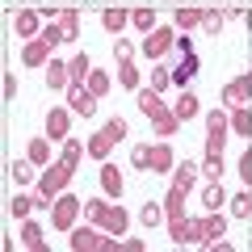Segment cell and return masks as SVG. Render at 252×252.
I'll use <instances>...</instances> for the list:
<instances>
[{
  "label": "cell",
  "mask_w": 252,
  "mask_h": 252,
  "mask_svg": "<svg viewBox=\"0 0 252 252\" xmlns=\"http://www.w3.org/2000/svg\"><path fill=\"white\" fill-rule=\"evenodd\" d=\"M118 248H126V252H143V240H118Z\"/></svg>",
  "instance_id": "cell-44"
},
{
  "label": "cell",
  "mask_w": 252,
  "mask_h": 252,
  "mask_svg": "<svg viewBox=\"0 0 252 252\" xmlns=\"http://www.w3.org/2000/svg\"><path fill=\"white\" fill-rule=\"evenodd\" d=\"M223 101H227L231 109L248 105V101H252V76H235V80H231V84L223 89Z\"/></svg>",
  "instance_id": "cell-6"
},
{
  "label": "cell",
  "mask_w": 252,
  "mask_h": 252,
  "mask_svg": "<svg viewBox=\"0 0 252 252\" xmlns=\"http://www.w3.org/2000/svg\"><path fill=\"white\" fill-rule=\"evenodd\" d=\"M26 156H30V160H34V164H46V160H51V139H34Z\"/></svg>",
  "instance_id": "cell-32"
},
{
  "label": "cell",
  "mask_w": 252,
  "mask_h": 252,
  "mask_svg": "<svg viewBox=\"0 0 252 252\" xmlns=\"http://www.w3.org/2000/svg\"><path fill=\"white\" fill-rule=\"evenodd\" d=\"M34 206H38V198H30V193H17V198L9 202V210H13V215H17V219H26L30 210H34Z\"/></svg>",
  "instance_id": "cell-33"
},
{
  "label": "cell",
  "mask_w": 252,
  "mask_h": 252,
  "mask_svg": "<svg viewBox=\"0 0 252 252\" xmlns=\"http://www.w3.org/2000/svg\"><path fill=\"white\" fill-rule=\"evenodd\" d=\"M172 244H202V219H172Z\"/></svg>",
  "instance_id": "cell-7"
},
{
  "label": "cell",
  "mask_w": 252,
  "mask_h": 252,
  "mask_svg": "<svg viewBox=\"0 0 252 252\" xmlns=\"http://www.w3.org/2000/svg\"><path fill=\"white\" fill-rule=\"evenodd\" d=\"M223 202H227L223 185H206V189H202V206H206V210H223Z\"/></svg>",
  "instance_id": "cell-25"
},
{
  "label": "cell",
  "mask_w": 252,
  "mask_h": 252,
  "mask_svg": "<svg viewBox=\"0 0 252 252\" xmlns=\"http://www.w3.org/2000/svg\"><path fill=\"white\" fill-rule=\"evenodd\" d=\"M223 21H227V13H215V9H206L202 26H206V30H223Z\"/></svg>",
  "instance_id": "cell-40"
},
{
  "label": "cell",
  "mask_w": 252,
  "mask_h": 252,
  "mask_svg": "<svg viewBox=\"0 0 252 252\" xmlns=\"http://www.w3.org/2000/svg\"><path fill=\"white\" fill-rule=\"evenodd\" d=\"M181 206H185V189L172 185V189H168V198H164V210H168V219H181Z\"/></svg>",
  "instance_id": "cell-29"
},
{
  "label": "cell",
  "mask_w": 252,
  "mask_h": 252,
  "mask_svg": "<svg viewBox=\"0 0 252 252\" xmlns=\"http://www.w3.org/2000/svg\"><path fill=\"white\" fill-rule=\"evenodd\" d=\"M67 67H72V80L80 84V80H89V72H93V59H89V55L80 51V55H76L72 63H67Z\"/></svg>",
  "instance_id": "cell-27"
},
{
  "label": "cell",
  "mask_w": 252,
  "mask_h": 252,
  "mask_svg": "<svg viewBox=\"0 0 252 252\" xmlns=\"http://www.w3.org/2000/svg\"><path fill=\"white\" fill-rule=\"evenodd\" d=\"M202 17H206V9H198V4L177 9V30H193V26H202Z\"/></svg>",
  "instance_id": "cell-20"
},
{
  "label": "cell",
  "mask_w": 252,
  "mask_h": 252,
  "mask_svg": "<svg viewBox=\"0 0 252 252\" xmlns=\"http://www.w3.org/2000/svg\"><path fill=\"white\" fill-rule=\"evenodd\" d=\"M231 210H235V219H248L252 215V193H248V189L231 198Z\"/></svg>",
  "instance_id": "cell-35"
},
{
  "label": "cell",
  "mask_w": 252,
  "mask_h": 252,
  "mask_svg": "<svg viewBox=\"0 0 252 252\" xmlns=\"http://www.w3.org/2000/svg\"><path fill=\"white\" fill-rule=\"evenodd\" d=\"M72 164L67 160H59V164H51V168L42 172V177H38V206L42 210H51L55 206V198H59L63 189H67V181H72Z\"/></svg>",
  "instance_id": "cell-1"
},
{
  "label": "cell",
  "mask_w": 252,
  "mask_h": 252,
  "mask_svg": "<svg viewBox=\"0 0 252 252\" xmlns=\"http://www.w3.org/2000/svg\"><path fill=\"white\" fill-rule=\"evenodd\" d=\"M72 248H76V252H84V248L114 252V248H118V240L105 231V227H101V231H97V227H76V231H72Z\"/></svg>",
  "instance_id": "cell-5"
},
{
  "label": "cell",
  "mask_w": 252,
  "mask_h": 252,
  "mask_svg": "<svg viewBox=\"0 0 252 252\" xmlns=\"http://www.w3.org/2000/svg\"><path fill=\"white\" fill-rule=\"evenodd\" d=\"M84 152H89V143H80V139H72V135L63 139V160L72 164V168L80 164V156H84Z\"/></svg>",
  "instance_id": "cell-23"
},
{
  "label": "cell",
  "mask_w": 252,
  "mask_h": 252,
  "mask_svg": "<svg viewBox=\"0 0 252 252\" xmlns=\"http://www.w3.org/2000/svg\"><path fill=\"white\" fill-rule=\"evenodd\" d=\"M89 93L93 97H105L109 93V76L105 72H89Z\"/></svg>",
  "instance_id": "cell-36"
},
{
  "label": "cell",
  "mask_w": 252,
  "mask_h": 252,
  "mask_svg": "<svg viewBox=\"0 0 252 252\" xmlns=\"http://www.w3.org/2000/svg\"><path fill=\"white\" fill-rule=\"evenodd\" d=\"M118 80H122L126 89H139V72H135V63H130V59L118 63Z\"/></svg>",
  "instance_id": "cell-34"
},
{
  "label": "cell",
  "mask_w": 252,
  "mask_h": 252,
  "mask_svg": "<svg viewBox=\"0 0 252 252\" xmlns=\"http://www.w3.org/2000/svg\"><path fill=\"white\" fill-rule=\"evenodd\" d=\"M122 139H126V122H122V118H109V122L97 130V135L89 139V156H93V160H105L109 147L122 143Z\"/></svg>",
  "instance_id": "cell-3"
},
{
  "label": "cell",
  "mask_w": 252,
  "mask_h": 252,
  "mask_svg": "<svg viewBox=\"0 0 252 252\" xmlns=\"http://www.w3.org/2000/svg\"><path fill=\"white\" fill-rule=\"evenodd\" d=\"M172 109H177V118H181V122H189V118H198V114H202V105H198V97H193V93H181Z\"/></svg>",
  "instance_id": "cell-18"
},
{
  "label": "cell",
  "mask_w": 252,
  "mask_h": 252,
  "mask_svg": "<svg viewBox=\"0 0 252 252\" xmlns=\"http://www.w3.org/2000/svg\"><path fill=\"white\" fill-rule=\"evenodd\" d=\"M126 21H130V13H126V9H105V13H101V26H105L109 34H118Z\"/></svg>",
  "instance_id": "cell-22"
},
{
  "label": "cell",
  "mask_w": 252,
  "mask_h": 252,
  "mask_svg": "<svg viewBox=\"0 0 252 252\" xmlns=\"http://www.w3.org/2000/svg\"><path fill=\"white\" fill-rule=\"evenodd\" d=\"M240 177H244V181L252 185V147H248V152L240 156Z\"/></svg>",
  "instance_id": "cell-41"
},
{
  "label": "cell",
  "mask_w": 252,
  "mask_h": 252,
  "mask_svg": "<svg viewBox=\"0 0 252 252\" xmlns=\"http://www.w3.org/2000/svg\"><path fill=\"white\" fill-rule=\"evenodd\" d=\"M206 130L210 135H227V130H231V118H227L223 109H215V114H206Z\"/></svg>",
  "instance_id": "cell-28"
},
{
  "label": "cell",
  "mask_w": 252,
  "mask_h": 252,
  "mask_svg": "<svg viewBox=\"0 0 252 252\" xmlns=\"http://www.w3.org/2000/svg\"><path fill=\"white\" fill-rule=\"evenodd\" d=\"M67 109H72V114H80V118H89L93 109H97V97H93L84 84H72V89H67Z\"/></svg>",
  "instance_id": "cell-8"
},
{
  "label": "cell",
  "mask_w": 252,
  "mask_h": 252,
  "mask_svg": "<svg viewBox=\"0 0 252 252\" xmlns=\"http://www.w3.org/2000/svg\"><path fill=\"white\" fill-rule=\"evenodd\" d=\"M46 17H55V26L63 30V42H72V38L80 34V13H76V9H63V13L46 9Z\"/></svg>",
  "instance_id": "cell-9"
},
{
  "label": "cell",
  "mask_w": 252,
  "mask_h": 252,
  "mask_svg": "<svg viewBox=\"0 0 252 252\" xmlns=\"http://www.w3.org/2000/svg\"><path fill=\"white\" fill-rule=\"evenodd\" d=\"M193 181H198V164H181V168H177V177H172V185L189 193V189H193Z\"/></svg>",
  "instance_id": "cell-24"
},
{
  "label": "cell",
  "mask_w": 252,
  "mask_h": 252,
  "mask_svg": "<svg viewBox=\"0 0 252 252\" xmlns=\"http://www.w3.org/2000/svg\"><path fill=\"white\" fill-rule=\"evenodd\" d=\"M42 227H38V223H26V227H21V244H26V248H46V240H42Z\"/></svg>",
  "instance_id": "cell-26"
},
{
  "label": "cell",
  "mask_w": 252,
  "mask_h": 252,
  "mask_svg": "<svg viewBox=\"0 0 252 252\" xmlns=\"http://www.w3.org/2000/svg\"><path fill=\"white\" fill-rule=\"evenodd\" d=\"M46 84H51V89H59V93H67L72 89V67H67V63H59V59H51V67H46Z\"/></svg>",
  "instance_id": "cell-12"
},
{
  "label": "cell",
  "mask_w": 252,
  "mask_h": 252,
  "mask_svg": "<svg viewBox=\"0 0 252 252\" xmlns=\"http://www.w3.org/2000/svg\"><path fill=\"white\" fill-rule=\"evenodd\" d=\"M202 172H206V177H223V156H206V160H202Z\"/></svg>",
  "instance_id": "cell-38"
},
{
  "label": "cell",
  "mask_w": 252,
  "mask_h": 252,
  "mask_svg": "<svg viewBox=\"0 0 252 252\" xmlns=\"http://www.w3.org/2000/svg\"><path fill=\"white\" fill-rule=\"evenodd\" d=\"M80 210H84L80 198H72V193H59V198H55V206H51V227H55V231H72Z\"/></svg>",
  "instance_id": "cell-4"
},
{
  "label": "cell",
  "mask_w": 252,
  "mask_h": 252,
  "mask_svg": "<svg viewBox=\"0 0 252 252\" xmlns=\"http://www.w3.org/2000/svg\"><path fill=\"white\" fill-rule=\"evenodd\" d=\"M147 172H172V152L164 143L147 152Z\"/></svg>",
  "instance_id": "cell-16"
},
{
  "label": "cell",
  "mask_w": 252,
  "mask_h": 252,
  "mask_svg": "<svg viewBox=\"0 0 252 252\" xmlns=\"http://www.w3.org/2000/svg\"><path fill=\"white\" fill-rule=\"evenodd\" d=\"M147 152H152V147H135V156H130V164L143 168V172H147Z\"/></svg>",
  "instance_id": "cell-42"
},
{
  "label": "cell",
  "mask_w": 252,
  "mask_h": 252,
  "mask_svg": "<svg viewBox=\"0 0 252 252\" xmlns=\"http://www.w3.org/2000/svg\"><path fill=\"white\" fill-rule=\"evenodd\" d=\"M164 215H168V210H164V206H156V202H147V206H143V223H147V227L164 223Z\"/></svg>",
  "instance_id": "cell-37"
},
{
  "label": "cell",
  "mask_w": 252,
  "mask_h": 252,
  "mask_svg": "<svg viewBox=\"0 0 252 252\" xmlns=\"http://www.w3.org/2000/svg\"><path fill=\"white\" fill-rule=\"evenodd\" d=\"M172 42H177V34H172V30H152V34L143 38V51L152 55V59H160V55L168 51Z\"/></svg>",
  "instance_id": "cell-10"
},
{
  "label": "cell",
  "mask_w": 252,
  "mask_h": 252,
  "mask_svg": "<svg viewBox=\"0 0 252 252\" xmlns=\"http://www.w3.org/2000/svg\"><path fill=\"white\" fill-rule=\"evenodd\" d=\"M223 231H227V223H223V215H219V210H210L206 219H202V240H206V248L215 240H223Z\"/></svg>",
  "instance_id": "cell-13"
},
{
  "label": "cell",
  "mask_w": 252,
  "mask_h": 252,
  "mask_svg": "<svg viewBox=\"0 0 252 252\" xmlns=\"http://www.w3.org/2000/svg\"><path fill=\"white\" fill-rule=\"evenodd\" d=\"M177 46H181L185 55H193V38H189V34H181V38H177Z\"/></svg>",
  "instance_id": "cell-45"
},
{
  "label": "cell",
  "mask_w": 252,
  "mask_h": 252,
  "mask_svg": "<svg viewBox=\"0 0 252 252\" xmlns=\"http://www.w3.org/2000/svg\"><path fill=\"white\" fill-rule=\"evenodd\" d=\"M34 168H38V164L30 160V156H26V160H13V164H9V172H13V181H17V185H30V181L38 177Z\"/></svg>",
  "instance_id": "cell-19"
},
{
  "label": "cell",
  "mask_w": 252,
  "mask_h": 252,
  "mask_svg": "<svg viewBox=\"0 0 252 252\" xmlns=\"http://www.w3.org/2000/svg\"><path fill=\"white\" fill-rule=\"evenodd\" d=\"M193 72H198V59H193V55H185V63L172 72V84H181V89H185V80H193Z\"/></svg>",
  "instance_id": "cell-31"
},
{
  "label": "cell",
  "mask_w": 252,
  "mask_h": 252,
  "mask_svg": "<svg viewBox=\"0 0 252 252\" xmlns=\"http://www.w3.org/2000/svg\"><path fill=\"white\" fill-rule=\"evenodd\" d=\"M21 59H26L30 67H38V63H51V46H46L42 38H30L26 51H21Z\"/></svg>",
  "instance_id": "cell-14"
},
{
  "label": "cell",
  "mask_w": 252,
  "mask_h": 252,
  "mask_svg": "<svg viewBox=\"0 0 252 252\" xmlns=\"http://www.w3.org/2000/svg\"><path fill=\"white\" fill-rule=\"evenodd\" d=\"M168 80H172V76L164 72V67H152V89H156V93H164V89H168Z\"/></svg>",
  "instance_id": "cell-39"
},
{
  "label": "cell",
  "mask_w": 252,
  "mask_h": 252,
  "mask_svg": "<svg viewBox=\"0 0 252 252\" xmlns=\"http://www.w3.org/2000/svg\"><path fill=\"white\" fill-rule=\"evenodd\" d=\"M84 219H93V223H101L109 235H122L126 227H130V219H126L122 206H105V202H84Z\"/></svg>",
  "instance_id": "cell-2"
},
{
  "label": "cell",
  "mask_w": 252,
  "mask_h": 252,
  "mask_svg": "<svg viewBox=\"0 0 252 252\" xmlns=\"http://www.w3.org/2000/svg\"><path fill=\"white\" fill-rule=\"evenodd\" d=\"M67 126H72V109H51L46 114V139H67Z\"/></svg>",
  "instance_id": "cell-11"
},
{
  "label": "cell",
  "mask_w": 252,
  "mask_h": 252,
  "mask_svg": "<svg viewBox=\"0 0 252 252\" xmlns=\"http://www.w3.org/2000/svg\"><path fill=\"white\" fill-rule=\"evenodd\" d=\"M46 17V13H17V38H26V42H30V38H34L38 34V21H42Z\"/></svg>",
  "instance_id": "cell-17"
},
{
  "label": "cell",
  "mask_w": 252,
  "mask_h": 252,
  "mask_svg": "<svg viewBox=\"0 0 252 252\" xmlns=\"http://www.w3.org/2000/svg\"><path fill=\"white\" fill-rule=\"evenodd\" d=\"M101 189H105V193H109V198H122V172H118L114 168V164H101Z\"/></svg>",
  "instance_id": "cell-15"
},
{
  "label": "cell",
  "mask_w": 252,
  "mask_h": 252,
  "mask_svg": "<svg viewBox=\"0 0 252 252\" xmlns=\"http://www.w3.org/2000/svg\"><path fill=\"white\" fill-rule=\"evenodd\" d=\"M231 130H235V135H252V109L248 105L231 109Z\"/></svg>",
  "instance_id": "cell-21"
},
{
  "label": "cell",
  "mask_w": 252,
  "mask_h": 252,
  "mask_svg": "<svg viewBox=\"0 0 252 252\" xmlns=\"http://www.w3.org/2000/svg\"><path fill=\"white\" fill-rule=\"evenodd\" d=\"M130 51H135V46L126 42V38H118V42H114V55H118V59H130Z\"/></svg>",
  "instance_id": "cell-43"
},
{
  "label": "cell",
  "mask_w": 252,
  "mask_h": 252,
  "mask_svg": "<svg viewBox=\"0 0 252 252\" xmlns=\"http://www.w3.org/2000/svg\"><path fill=\"white\" fill-rule=\"evenodd\" d=\"M130 26L143 30V34H152V30H156V13L152 9H135V13H130Z\"/></svg>",
  "instance_id": "cell-30"
}]
</instances>
